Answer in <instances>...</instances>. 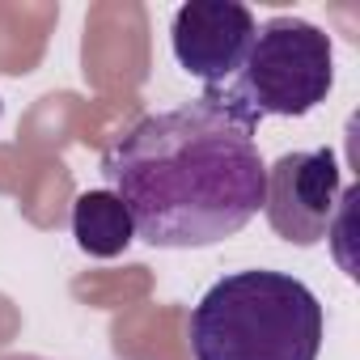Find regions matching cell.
Here are the masks:
<instances>
[{
	"instance_id": "6da1fadb",
	"label": "cell",
	"mask_w": 360,
	"mask_h": 360,
	"mask_svg": "<svg viewBox=\"0 0 360 360\" xmlns=\"http://www.w3.org/2000/svg\"><path fill=\"white\" fill-rule=\"evenodd\" d=\"M259 123L233 85H217L115 136L102 174L131 212L136 238L157 250H204L242 233L267 191Z\"/></svg>"
},
{
	"instance_id": "7a4b0ae2",
	"label": "cell",
	"mask_w": 360,
	"mask_h": 360,
	"mask_svg": "<svg viewBox=\"0 0 360 360\" xmlns=\"http://www.w3.org/2000/svg\"><path fill=\"white\" fill-rule=\"evenodd\" d=\"M322 335L326 318L314 288L267 267L221 276L187 322L195 360H318Z\"/></svg>"
},
{
	"instance_id": "3957f363",
	"label": "cell",
	"mask_w": 360,
	"mask_h": 360,
	"mask_svg": "<svg viewBox=\"0 0 360 360\" xmlns=\"http://www.w3.org/2000/svg\"><path fill=\"white\" fill-rule=\"evenodd\" d=\"M229 85L259 119H301L322 106L335 85L330 34L301 18H271L259 26L246 64Z\"/></svg>"
},
{
	"instance_id": "277c9868",
	"label": "cell",
	"mask_w": 360,
	"mask_h": 360,
	"mask_svg": "<svg viewBox=\"0 0 360 360\" xmlns=\"http://www.w3.org/2000/svg\"><path fill=\"white\" fill-rule=\"evenodd\" d=\"M339 195L343 178L330 148H297L267 165L263 212L276 238H284L288 246H318L330 233Z\"/></svg>"
},
{
	"instance_id": "5b68a950",
	"label": "cell",
	"mask_w": 360,
	"mask_h": 360,
	"mask_svg": "<svg viewBox=\"0 0 360 360\" xmlns=\"http://www.w3.org/2000/svg\"><path fill=\"white\" fill-rule=\"evenodd\" d=\"M255 34L259 22L242 0H191L169 22V47L178 68L204 81L208 89L229 85L242 72Z\"/></svg>"
},
{
	"instance_id": "8992f818",
	"label": "cell",
	"mask_w": 360,
	"mask_h": 360,
	"mask_svg": "<svg viewBox=\"0 0 360 360\" xmlns=\"http://www.w3.org/2000/svg\"><path fill=\"white\" fill-rule=\"evenodd\" d=\"M72 238L89 259H115L136 242V225L115 191H85L72 204Z\"/></svg>"
},
{
	"instance_id": "52a82bcc",
	"label": "cell",
	"mask_w": 360,
	"mask_h": 360,
	"mask_svg": "<svg viewBox=\"0 0 360 360\" xmlns=\"http://www.w3.org/2000/svg\"><path fill=\"white\" fill-rule=\"evenodd\" d=\"M18 360H39V356H18Z\"/></svg>"
}]
</instances>
